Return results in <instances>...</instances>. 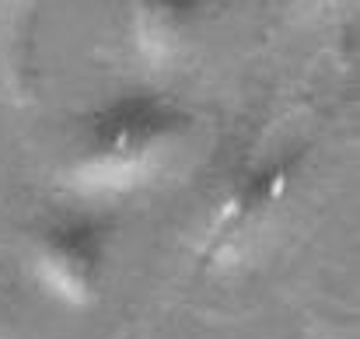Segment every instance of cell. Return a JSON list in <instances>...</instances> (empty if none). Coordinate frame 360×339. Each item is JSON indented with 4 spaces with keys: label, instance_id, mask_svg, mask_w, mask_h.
<instances>
[{
    "label": "cell",
    "instance_id": "cell-2",
    "mask_svg": "<svg viewBox=\"0 0 360 339\" xmlns=\"http://www.w3.org/2000/svg\"><path fill=\"white\" fill-rule=\"evenodd\" d=\"M32 266L46 290L70 305H88L102 276V238L84 221H67L39 234Z\"/></svg>",
    "mask_w": 360,
    "mask_h": 339
},
{
    "label": "cell",
    "instance_id": "cell-3",
    "mask_svg": "<svg viewBox=\"0 0 360 339\" xmlns=\"http://www.w3.org/2000/svg\"><path fill=\"white\" fill-rule=\"evenodd\" d=\"M200 25V0H136V39L154 63L175 60Z\"/></svg>",
    "mask_w": 360,
    "mask_h": 339
},
{
    "label": "cell",
    "instance_id": "cell-1",
    "mask_svg": "<svg viewBox=\"0 0 360 339\" xmlns=\"http://www.w3.org/2000/svg\"><path fill=\"white\" fill-rule=\"evenodd\" d=\"M182 129L186 119L165 102L126 98L95 115V122L84 129L70 161V179L95 193L129 189L165 165L182 140Z\"/></svg>",
    "mask_w": 360,
    "mask_h": 339
}]
</instances>
